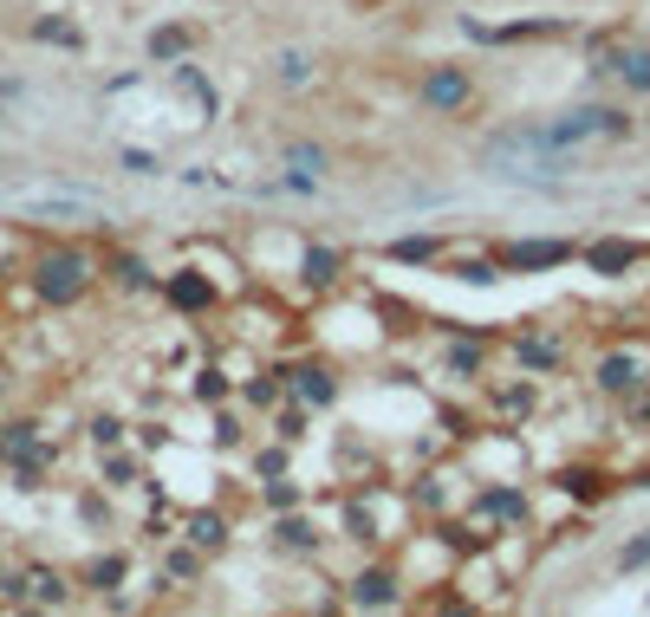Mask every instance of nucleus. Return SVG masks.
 <instances>
[{"instance_id":"nucleus-14","label":"nucleus","mask_w":650,"mask_h":617,"mask_svg":"<svg viewBox=\"0 0 650 617\" xmlns=\"http://www.w3.org/2000/svg\"><path fill=\"white\" fill-rule=\"evenodd\" d=\"M274 547H287V552H319V533H312V520H306V514H280V520H274Z\"/></svg>"},{"instance_id":"nucleus-26","label":"nucleus","mask_w":650,"mask_h":617,"mask_svg":"<svg viewBox=\"0 0 650 617\" xmlns=\"http://www.w3.org/2000/svg\"><path fill=\"white\" fill-rule=\"evenodd\" d=\"M618 71H625V85L650 91V53H631V59H618Z\"/></svg>"},{"instance_id":"nucleus-11","label":"nucleus","mask_w":650,"mask_h":617,"mask_svg":"<svg viewBox=\"0 0 650 617\" xmlns=\"http://www.w3.org/2000/svg\"><path fill=\"white\" fill-rule=\"evenodd\" d=\"M339 274H345V254H339V247H306V254H299V279H306V286L326 293V286H339Z\"/></svg>"},{"instance_id":"nucleus-21","label":"nucleus","mask_w":650,"mask_h":617,"mask_svg":"<svg viewBox=\"0 0 650 617\" xmlns=\"http://www.w3.org/2000/svg\"><path fill=\"white\" fill-rule=\"evenodd\" d=\"M85 579H91V585H98V592H118V585H124V559H118V552H111V559H98V565H91V572H85Z\"/></svg>"},{"instance_id":"nucleus-4","label":"nucleus","mask_w":650,"mask_h":617,"mask_svg":"<svg viewBox=\"0 0 650 617\" xmlns=\"http://www.w3.org/2000/svg\"><path fill=\"white\" fill-rule=\"evenodd\" d=\"M469 98H475V78H469L462 66H436L430 78H423V104H430L436 118H449V111H462Z\"/></svg>"},{"instance_id":"nucleus-29","label":"nucleus","mask_w":650,"mask_h":617,"mask_svg":"<svg viewBox=\"0 0 650 617\" xmlns=\"http://www.w3.org/2000/svg\"><path fill=\"white\" fill-rule=\"evenodd\" d=\"M267 507H280V514H287V507H299V487H293V481H267Z\"/></svg>"},{"instance_id":"nucleus-19","label":"nucleus","mask_w":650,"mask_h":617,"mask_svg":"<svg viewBox=\"0 0 650 617\" xmlns=\"http://www.w3.org/2000/svg\"><path fill=\"white\" fill-rule=\"evenodd\" d=\"M560 494H573V500H598V494H605V475H592V469H566V475H560Z\"/></svg>"},{"instance_id":"nucleus-6","label":"nucleus","mask_w":650,"mask_h":617,"mask_svg":"<svg viewBox=\"0 0 650 617\" xmlns=\"http://www.w3.org/2000/svg\"><path fill=\"white\" fill-rule=\"evenodd\" d=\"M163 299H169L176 312H189V319H196V312H209V306H216V279L196 274V267H183V274L163 279Z\"/></svg>"},{"instance_id":"nucleus-12","label":"nucleus","mask_w":650,"mask_h":617,"mask_svg":"<svg viewBox=\"0 0 650 617\" xmlns=\"http://www.w3.org/2000/svg\"><path fill=\"white\" fill-rule=\"evenodd\" d=\"M274 78H280L287 91H299V85H312V78H319V59H312L306 46H280V53H274Z\"/></svg>"},{"instance_id":"nucleus-9","label":"nucleus","mask_w":650,"mask_h":617,"mask_svg":"<svg viewBox=\"0 0 650 617\" xmlns=\"http://www.w3.org/2000/svg\"><path fill=\"white\" fill-rule=\"evenodd\" d=\"M638 261H645L638 241H592L585 247V274H631Z\"/></svg>"},{"instance_id":"nucleus-22","label":"nucleus","mask_w":650,"mask_h":617,"mask_svg":"<svg viewBox=\"0 0 650 617\" xmlns=\"http://www.w3.org/2000/svg\"><path fill=\"white\" fill-rule=\"evenodd\" d=\"M527 404H533V377H527V384H507V390H495V410H502V416H520Z\"/></svg>"},{"instance_id":"nucleus-10","label":"nucleus","mask_w":650,"mask_h":617,"mask_svg":"<svg viewBox=\"0 0 650 617\" xmlns=\"http://www.w3.org/2000/svg\"><path fill=\"white\" fill-rule=\"evenodd\" d=\"M293 397H299L306 410H326V404L339 397V377H332L326 364H299V371H293Z\"/></svg>"},{"instance_id":"nucleus-28","label":"nucleus","mask_w":650,"mask_h":617,"mask_svg":"<svg viewBox=\"0 0 650 617\" xmlns=\"http://www.w3.org/2000/svg\"><path fill=\"white\" fill-rule=\"evenodd\" d=\"M91 442H98V449H118V442H124V422H118V416H98V422H91Z\"/></svg>"},{"instance_id":"nucleus-34","label":"nucleus","mask_w":650,"mask_h":617,"mask_svg":"<svg viewBox=\"0 0 650 617\" xmlns=\"http://www.w3.org/2000/svg\"><path fill=\"white\" fill-rule=\"evenodd\" d=\"M216 442H241V422L234 416H216Z\"/></svg>"},{"instance_id":"nucleus-24","label":"nucleus","mask_w":650,"mask_h":617,"mask_svg":"<svg viewBox=\"0 0 650 617\" xmlns=\"http://www.w3.org/2000/svg\"><path fill=\"white\" fill-rule=\"evenodd\" d=\"M287 163L293 169H306V176H319V169H326V150H319V143H293Z\"/></svg>"},{"instance_id":"nucleus-5","label":"nucleus","mask_w":650,"mask_h":617,"mask_svg":"<svg viewBox=\"0 0 650 617\" xmlns=\"http://www.w3.org/2000/svg\"><path fill=\"white\" fill-rule=\"evenodd\" d=\"M404 592H397V572L390 565H364L359 579H352V592H345V605H359V612H390Z\"/></svg>"},{"instance_id":"nucleus-33","label":"nucleus","mask_w":650,"mask_h":617,"mask_svg":"<svg viewBox=\"0 0 650 617\" xmlns=\"http://www.w3.org/2000/svg\"><path fill=\"white\" fill-rule=\"evenodd\" d=\"M124 169H131V176H156V156H144V150H124Z\"/></svg>"},{"instance_id":"nucleus-2","label":"nucleus","mask_w":650,"mask_h":617,"mask_svg":"<svg viewBox=\"0 0 650 617\" xmlns=\"http://www.w3.org/2000/svg\"><path fill=\"white\" fill-rule=\"evenodd\" d=\"M592 384H598L605 397H638V390H650V351H638V344H612V351H598Z\"/></svg>"},{"instance_id":"nucleus-27","label":"nucleus","mask_w":650,"mask_h":617,"mask_svg":"<svg viewBox=\"0 0 650 617\" xmlns=\"http://www.w3.org/2000/svg\"><path fill=\"white\" fill-rule=\"evenodd\" d=\"M196 397H202V404H221V397H228V377H221V371H196Z\"/></svg>"},{"instance_id":"nucleus-25","label":"nucleus","mask_w":650,"mask_h":617,"mask_svg":"<svg viewBox=\"0 0 650 617\" xmlns=\"http://www.w3.org/2000/svg\"><path fill=\"white\" fill-rule=\"evenodd\" d=\"M196 572H202V559H196V552H169V559H163V579H183V585H189Z\"/></svg>"},{"instance_id":"nucleus-8","label":"nucleus","mask_w":650,"mask_h":617,"mask_svg":"<svg viewBox=\"0 0 650 617\" xmlns=\"http://www.w3.org/2000/svg\"><path fill=\"white\" fill-rule=\"evenodd\" d=\"M533 507H527V494L520 487H482V500H475V520L488 527V520H502V527H520Z\"/></svg>"},{"instance_id":"nucleus-15","label":"nucleus","mask_w":650,"mask_h":617,"mask_svg":"<svg viewBox=\"0 0 650 617\" xmlns=\"http://www.w3.org/2000/svg\"><path fill=\"white\" fill-rule=\"evenodd\" d=\"M189 46H196V33H189V26H156V33H150V59H156V66H176Z\"/></svg>"},{"instance_id":"nucleus-32","label":"nucleus","mask_w":650,"mask_h":617,"mask_svg":"<svg viewBox=\"0 0 650 617\" xmlns=\"http://www.w3.org/2000/svg\"><path fill=\"white\" fill-rule=\"evenodd\" d=\"M274 475H287V449H267L261 455V481H274Z\"/></svg>"},{"instance_id":"nucleus-18","label":"nucleus","mask_w":650,"mask_h":617,"mask_svg":"<svg viewBox=\"0 0 650 617\" xmlns=\"http://www.w3.org/2000/svg\"><path fill=\"white\" fill-rule=\"evenodd\" d=\"M33 40H46V46H66V53H78V46H85V33H78L73 20H33Z\"/></svg>"},{"instance_id":"nucleus-30","label":"nucleus","mask_w":650,"mask_h":617,"mask_svg":"<svg viewBox=\"0 0 650 617\" xmlns=\"http://www.w3.org/2000/svg\"><path fill=\"white\" fill-rule=\"evenodd\" d=\"M638 565H650V533H645V540H631V547L618 552V572H638Z\"/></svg>"},{"instance_id":"nucleus-13","label":"nucleus","mask_w":650,"mask_h":617,"mask_svg":"<svg viewBox=\"0 0 650 617\" xmlns=\"http://www.w3.org/2000/svg\"><path fill=\"white\" fill-rule=\"evenodd\" d=\"M183 540H189L196 552H221V547H228V520L202 507V514H189V520H183Z\"/></svg>"},{"instance_id":"nucleus-16","label":"nucleus","mask_w":650,"mask_h":617,"mask_svg":"<svg viewBox=\"0 0 650 617\" xmlns=\"http://www.w3.org/2000/svg\"><path fill=\"white\" fill-rule=\"evenodd\" d=\"M449 274L462 279V286H495V279H507V267H502V254H469V261H455Z\"/></svg>"},{"instance_id":"nucleus-1","label":"nucleus","mask_w":650,"mask_h":617,"mask_svg":"<svg viewBox=\"0 0 650 617\" xmlns=\"http://www.w3.org/2000/svg\"><path fill=\"white\" fill-rule=\"evenodd\" d=\"M85 286H91V254H78V247H53V254H40V267H33V293H40L46 306H78V299H85Z\"/></svg>"},{"instance_id":"nucleus-23","label":"nucleus","mask_w":650,"mask_h":617,"mask_svg":"<svg viewBox=\"0 0 650 617\" xmlns=\"http://www.w3.org/2000/svg\"><path fill=\"white\" fill-rule=\"evenodd\" d=\"M33 598L40 605H66V579L59 572H33Z\"/></svg>"},{"instance_id":"nucleus-17","label":"nucleus","mask_w":650,"mask_h":617,"mask_svg":"<svg viewBox=\"0 0 650 617\" xmlns=\"http://www.w3.org/2000/svg\"><path fill=\"white\" fill-rule=\"evenodd\" d=\"M384 254L404 261V267H430V261H442V241H436V234H410V241H390Z\"/></svg>"},{"instance_id":"nucleus-7","label":"nucleus","mask_w":650,"mask_h":617,"mask_svg":"<svg viewBox=\"0 0 650 617\" xmlns=\"http://www.w3.org/2000/svg\"><path fill=\"white\" fill-rule=\"evenodd\" d=\"M514 357H520V371L547 377V371L566 364V339H553V332H520V339H514Z\"/></svg>"},{"instance_id":"nucleus-3","label":"nucleus","mask_w":650,"mask_h":617,"mask_svg":"<svg viewBox=\"0 0 650 617\" xmlns=\"http://www.w3.org/2000/svg\"><path fill=\"white\" fill-rule=\"evenodd\" d=\"M495 254H502L507 274H553L573 261V241H502Z\"/></svg>"},{"instance_id":"nucleus-31","label":"nucleus","mask_w":650,"mask_h":617,"mask_svg":"<svg viewBox=\"0 0 650 617\" xmlns=\"http://www.w3.org/2000/svg\"><path fill=\"white\" fill-rule=\"evenodd\" d=\"M131 475H137V462H131V455H111V462H104V481H111V487H124Z\"/></svg>"},{"instance_id":"nucleus-20","label":"nucleus","mask_w":650,"mask_h":617,"mask_svg":"<svg viewBox=\"0 0 650 617\" xmlns=\"http://www.w3.org/2000/svg\"><path fill=\"white\" fill-rule=\"evenodd\" d=\"M111 279H118L124 293H144V286H150V267L137 261V254H118V261H111Z\"/></svg>"}]
</instances>
